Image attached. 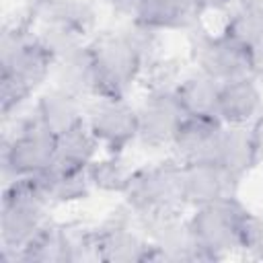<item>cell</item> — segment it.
<instances>
[{
  "label": "cell",
  "instance_id": "6da1fadb",
  "mask_svg": "<svg viewBox=\"0 0 263 263\" xmlns=\"http://www.w3.org/2000/svg\"><path fill=\"white\" fill-rule=\"evenodd\" d=\"M53 58L29 23L4 25L0 35V113L8 121L51 78Z\"/></svg>",
  "mask_w": 263,
  "mask_h": 263
},
{
  "label": "cell",
  "instance_id": "7a4b0ae2",
  "mask_svg": "<svg viewBox=\"0 0 263 263\" xmlns=\"http://www.w3.org/2000/svg\"><path fill=\"white\" fill-rule=\"evenodd\" d=\"M49 208L37 175L2 185L0 251L4 261H16L18 253L51 222Z\"/></svg>",
  "mask_w": 263,
  "mask_h": 263
},
{
  "label": "cell",
  "instance_id": "3957f363",
  "mask_svg": "<svg viewBox=\"0 0 263 263\" xmlns=\"http://www.w3.org/2000/svg\"><path fill=\"white\" fill-rule=\"evenodd\" d=\"M95 68V97H127L146 72V62L125 27L88 39Z\"/></svg>",
  "mask_w": 263,
  "mask_h": 263
},
{
  "label": "cell",
  "instance_id": "277c9868",
  "mask_svg": "<svg viewBox=\"0 0 263 263\" xmlns=\"http://www.w3.org/2000/svg\"><path fill=\"white\" fill-rule=\"evenodd\" d=\"M8 121H12V132L4 134L0 146L2 185L21 177L45 173L55 156V136L35 117L33 111L27 115L18 113Z\"/></svg>",
  "mask_w": 263,
  "mask_h": 263
},
{
  "label": "cell",
  "instance_id": "5b68a950",
  "mask_svg": "<svg viewBox=\"0 0 263 263\" xmlns=\"http://www.w3.org/2000/svg\"><path fill=\"white\" fill-rule=\"evenodd\" d=\"M123 197L142 220L181 214L187 205L183 193V164L173 158L134 168Z\"/></svg>",
  "mask_w": 263,
  "mask_h": 263
},
{
  "label": "cell",
  "instance_id": "8992f818",
  "mask_svg": "<svg viewBox=\"0 0 263 263\" xmlns=\"http://www.w3.org/2000/svg\"><path fill=\"white\" fill-rule=\"evenodd\" d=\"M247 214L249 210L236 199V195L193 208V214L187 220L203 261L226 259L240 251Z\"/></svg>",
  "mask_w": 263,
  "mask_h": 263
},
{
  "label": "cell",
  "instance_id": "52a82bcc",
  "mask_svg": "<svg viewBox=\"0 0 263 263\" xmlns=\"http://www.w3.org/2000/svg\"><path fill=\"white\" fill-rule=\"evenodd\" d=\"M95 257L105 263H144L154 261L144 220L123 203L99 228L92 230Z\"/></svg>",
  "mask_w": 263,
  "mask_h": 263
},
{
  "label": "cell",
  "instance_id": "ba28073f",
  "mask_svg": "<svg viewBox=\"0 0 263 263\" xmlns=\"http://www.w3.org/2000/svg\"><path fill=\"white\" fill-rule=\"evenodd\" d=\"M187 117L175 86H150L138 105V142L152 150L171 148Z\"/></svg>",
  "mask_w": 263,
  "mask_h": 263
},
{
  "label": "cell",
  "instance_id": "9c48e42d",
  "mask_svg": "<svg viewBox=\"0 0 263 263\" xmlns=\"http://www.w3.org/2000/svg\"><path fill=\"white\" fill-rule=\"evenodd\" d=\"M84 123L101 150L121 154L138 140V105L127 97H95L86 105Z\"/></svg>",
  "mask_w": 263,
  "mask_h": 263
},
{
  "label": "cell",
  "instance_id": "30bf717a",
  "mask_svg": "<svg viewBox=\"0 0 263 263\" xmlns=\"http://www.w3.org/2000/svg\"><path fill=\"white\" fill-rule=\"evenodd\" d=\"M21 263H80L97 261L92 230L49 222L16 257ZM14 261V263H16Z\"/></svg>",
  "mask_w": 263,
  "mask_h": 263
},
{
  "label": "cell",
  "instance_id": "8fae6325",
  "mask_svg": "<svg viewBox=\"0 0 263 263\" xmlns=\"http://www.w3.org/2000/svg\"><path fill=\"white\" fill-rule=\"evenodd\" d=\"M191 62L195 70L212 76L218 82L251 76L249 47L228 33L197 31L191 35Z\"/></svg>",
  "mask_w": 263,
  "mask_h": 263
},
{
  "label": "cell",
  "instance_id": "7c38bea8",
  "mask_svg": "<svg viewBox=\"0 0 263 263\" xmlns=\"http://www.w3.org/2000/svg\"><path fill=\"white\" fill-rule=\"evenodd\" d=\"M144 228L152 247L154 261H173V263L203 261L201 251L191 232L189 220L181 218V214L144 220Z\"/></svg>",
  "mask_w": 263,
  "mask_h": 263
},
{
  "label": "cell",
  "instance_id": "4fadbf2b",
  "mask_svg": "<svg viewBox=\"0 0 263 263\" xmlns=\"http://www.w3.org/2000/svg\"><path fill=\"white\" fill-rule=\"evenodd\" d=\"M240 177L224 168L216 160L183 164V193L191 208L212 203L236 195Z\"/></svg>",
  "mask_w": 263,
  "mask_h": 263
},
{
  "label": "cell",
  "instance_id": "5bb4252c",
  "mask_svg": "<svg viewBox=\"0 0 263 263\" xmlns=\"http://www.w3.org/2000/svg\"><path fill=\"white\" fill-rule=\"evenodd\" d=\"M263 158V127L261 123L253 125H224L220 129L216 162L234 173L236 177H245L253 171Z\"/></svg>",
  "mask_w": 263,
  "mask_h": 263
},
{
  "label": "cell",
  "instance_id": "9a60e30c",
  "mask_svg": "<svg viewBox=\"0 0 263 263\" xmlns=\"http://www.w3.org/2000/svg\"><path fill=\"white\" fill-rule=\"evenodd\" d=\"M263 117V90L253 76L220 82L216 119L224 125H253Z\"/></svg>",
  "mask_w": 263,
  "mask_h": 263
},
{
  "label": "cell",
  "instance_id": "2e32d148",
  "mask_svg": "<svg viewBox=\"0 0 263 263\" xmlns=\"http://www.w3.org/2000/svg\"><path fill=\"white\" fill-rule=\"evenodd\" d=\"M203 8L197 0H136L129 18L162 33V31H191Z\"/></svg>",
  "mask_w": 263,
  "mask_h": 263
},
{
  "label": "cell",
  "instance_id": "e0dca14e",
  "mask_svg": "<svg viewBox=\"0 0 263 263\" xmlns=\"http://www.w3.org/2000/svg\"><path fill=\"white\" fill-rule=\"evenodd\" d=\"M31 111L53 136H60V134L84 123V119H86L84 99H80L60 86H53V84L35 97Z\"/></svg>",
  "mask_w": 263,
  "mask_h": 263
},
{
  "label": "cell",
  "instance_id": "ac0fdd59",
  "mask_svg": "<svg viewBox=\"0 0 263 263\" xmlns=\"http://www.w3.org/2000/svg\"><path fill=\"white\" fill-rule=\"evenodd\" d=\"M222 123L214 117H187L171 150L181 164L216 160Z\"/></svg>",
  "mask_w": 263,
  "mask_h": 263
},
{
  "label": "cell",
  "instance_id": "d6986e66",
  "mask_svg": "<svg viewBox=\"0 0 263 263\" xmlns=\"http://www.w3.org/2000/svg\"><path fill=\"white\" fill-rule=\"evenodd\" d=\"M29 16L33 23H53L88 37L97 25V4L95 0H33Z\"/></svg>",
  "mask_w": 263,
  "mask_h": 263
},
{
  "label": "cell",
  "instance_id": "ffe728a7",
  "mask_svg": "<svg viewBox=\"0 0 263 263\" xmlns=\"http://www.w3.org/2000/svg\"><path fill=\"white\" fill-rule=\"evenodd\" d=\"M53 86H60L80 99H95V68L88 51V41L80 49L53 62Z\"/></svg>",
  "mask_w": 263,
  "mask_h": 263
},
{
  "label": "cell",
  "instance_id": "44dd1931",
  "mask_svg": "<svg viewBox=\"0 0 263 263\" xmlns=\"http://www.w3.org/2000/svg\"><path fill=\"white\" fill-rule=\"evenodd\" d=\"M101 146L90 134L86 123H80L60 136H55V156L51 166H62L70 171H86L90 162L99 156Z\"/></svg>",
  "mask_w": 263,
  "mask_h": 263
},
{
  "label": "cell",
  "instance_id": "7402d4cb",
  "mask_svg": "<svg viewBox=\"0 0 263 263\" xmlns=\"http://www.w3.org/2000/svg\"><path fill=\"white\" fill-rule=\"evenodd\" d=\"M175 92L181 99V105L185 107L189 117H214L216 119L220 82L214 80L212 76L199 70L185 74L177 80Z\"/></svg>",
  "mask_w": 263,
  "mask_h": 263
},
{
  "label": "cell",
  "instance_id": "603a6c76",
  "mask_svg": "<svg viewBox=\"0 0 263 263\" xmlns=\"http://www.w3.org/2000/svg\"><path fill=\"white\" fill-rule=\"evenodd\" d=\"M37 177H39L41 189L47 195L51 205L82 201L92 191L86 171H70V168H62V166H49L45 173H41Z\"/></svg>",
  "mask_w": 263,
  "mask_h": 263
},
{
  "label": "cell",
  "instance_id": "cb8c5ba5",
  "mask_svg": "<svg viewBox=\"0 0 263 263\" xmlns=\"http://www.w3.org/2000/svg\"><path fill=\"white\" fill-rule=\"evenodd\" d=\"M222 31L249 47L263 33V0H232Z\"/></svg>",
  "mask_w": 263,
  "mask_h": 263
},
{
  "label": "cell",
  "instance_id": "d4e9b609",
  "mask_svg": "<svg viewBox=\"0 0 263 263\" xmlns=\"http://www.w3.org/2000/svg\"><path fill=\"white\" fill-rule=\"evenodd\" d=\"M132 173L134 168L125 164L121 154H111V152H107L105 156H97L86 168L92 189L101 193H117V195H123L127 191Z\"/></svg>",
  "mask_w": 263,
  "mask_h": 263
},
{
  "label": "cell",
  "instance_id": "484cf974",
  "mask_svg": "<svg viewBox=\"0 0 263 263\" xmlns=\"http://www.w3.org/2000/svg\"><path fill=\"white\" fill-rule=\"evenodd\" d=\"M240 251L257 261H263V216L249 212L242 224Z\"/></svg>",
  "mask_w": 263,
  "mask_h": 263
},
{
  "label": "cell",
  "instance_id": "4316f807",
  "mask_svg": "<svg viewBox=\"0 0 263 263\" xmlns=\"http://www.w3.org/2000/svg\"><path fill=\"white\" fill-rule=\"evenodd\" d=\"M249 60H251V76L263 86V33L249 45Z\"/></svg>",
  "mask_w": 263,
  "mask_h": 263
},
{
  "label": "cell",
  "instance_id": "83f0119b",
  "mask_svg": "<svg viewBox=\"0 0 263 263\" xmlns=\"http://www.w3.org/2000/svg\"><path fill=\"white\" fill-rule=\"evenodd\" d=\"M107 4H111L115 10H119V12H123V14H132V8H134V2L136 0H105Z\"/></svg>",
  "mask_w": 263,
  "mask_h": 263
},
{
  "label": "cell",
  "instance_id": "f1b7e54d",
  "mask_svg": "<svg viewBox=\"0 0 263 263\" xmlns=\"http://www.w3.org/2000/svg\"><path fill=\"white\" fill-rule=\"evenodd\" d=\"M199 2V6L203 8V12L205 10H220V8H228V4L232 2V0H197Z\"/></svg>",
  "mask_w": 263,
  "mask_h": 263
},
{
  "label": "cell",
  "instance_id": "f546056e",
  "mask_svg": "<svg viewBox=\"0 0 263 263\" xmlns=\"http://www.w3.org/2000/svg\"><path fill=\"white\" fill-rule=\"evenodd\" d=\"M259 123H261V127H263V117H261V119H259Z\"/></svg>",
  "mask_w": 263,
  "mask_h": 263
}]
</instances>
